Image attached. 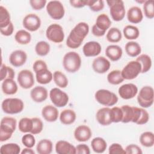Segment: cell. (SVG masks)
<instances>
[{"instance_id": "cell-36", "label": "cell", "mask_w": 154, "mask_h": 154, "mask_svg": "<svg viewBox=\"0 0 154 154\" xmlns=\"http://www.w3.org/2000/svg\"><path fill=\"white\" fill-rule=\"evenodd\" d=\"M140 143L146 147H151L154 144V135L152 132L146 131L142 133L140 137Z\"/></svg>"}, {"instance_id": "cell-18", "label": "cell", "mask_w": 154, "mask_h": 154, "mask_svg": "<svg viewBox=\"0 0 154 154\" xmlns=\"http://www.w3.org/2000/svg\"><path fill=\"white\" fill-rule=\"evenodd\" d=\"M91 136L92 131L87 125H79L75 129L74 137L78 141H87L90 139Z\"/></svg>"}, {"instance_id": "cell-6", "label": "cell", "mask_w": 154, "mask_h": 154, "mask_svg": "<svg viewBox=\"0 0 154 154\" xmlns=\"http://www.w3.org/2000/svg\"><path fill=\"white\" fill-rule=\"evenodd\" d=\"M106 3L109 7V13L112 19L116 22L123 19L125 16L126 11L124 2L122 0L107 1Z\"/></svg>"}, {"instance_id": "cell-41", "label": "cell", "mask_w": 154, "mask_h": 154, "mask_svg": "<svg viewBox=\"0 0 154 154\" xmlns=\"http://www.w3.org/2000/svg\"><path fill=\"white\" fill-rule=\"evenodd\" d=\"M125 79L122 76L121 71L119 70H112L107 75L108 82L112 85L120 84Z\"/></svg>"}, {"instance_id": "cell-43", "label": "cell", "mask_w": 154, "mask_h": 154, "mask_svg": "<svg viewBox=\"0 0 154 154\" xmlns=\"http://www.w3.org/2000/svg\"><path fill=\"white\" fill-rule=\"evenodd\" d=\"M10 14L6 8L0 6V28L7 26L10 23Z\"/></svg>"}, {"instance_id": "cell-3", "label": "cell", "mask_w": 154, "mask_h": 154, "mask_svg": "<svg viewBox=\"0 0 154 154\" xmlns=\"http://www.w3.org/2000/svg\"><path fill=\"white\" fill-rule=\"evenodd\" d=\"M63 66L67 72L75 73L79 70L81 66L80 55L74 51L67 52L63 58Z\"/></svg>"}, {"instance_id": "cell-42", "label": "cell", "mask_w": 154, "mask_h": 154, "mask_svg": "<svg viewBox=\"0 0 154 154\" xmlns=\"http://www.w3.org/2000/svg\"><path fill=\"white\" fill-rule=\"evenodd\" d=\"M50 49L49 44L45 41H40L37 42L35 46V53L41 57L47 55L49 53Z\"/></svg>"}, {"instance_id": "cell-49", "label": "cell", "mask_w": 154, "mask_h": 154, "mask_svg": "<svg viewBox=\"0 0 154 154\" xmlns=\"http://www.w3.org/2000/svg\"><path fill=\"white\" fill-rule=\"evenodd\" d=\"M22 143L26 147L32 148L35 144V139L31 133L25 134L22 138Z\"/></svg>"}, {"instance_id": "cell-45", "label": "cell", "mask_w": 154, "mask_h": 154, "mask_svg": "<svg viewBox=\"0 0 154 154\" xmlns=\"http://www.w3.org/2000/svg\"><path fill=\"white\" fill-rule=\"evenodd\" d=\"M143 11L145 16L150 19L154 17V1L147 0L143 4Z\"/></svg>"}, {"instance_id": "cell-14", "label": "cell", "mask_w": 154, "mask_h": 154, "mask_svg": "<svg viewBox=\"0 0 154 154\" xmlns=\"http://www.w3.org/2000/svg\"><path fill=\"white\" fill-rule=\"evenodd\" d=\"M119 94L123 99L134 98L138 93V88L132 83H128L120 86L118 90Z\"/></svg>"}, {"instance_id": "cell-12", "label": "cell", "mask_w": 154, "mask_h": 154, "mask_svg": "<svg viewBox=\"0 0 154 154\" xmlns=\"http://www.w3.org/2000/svg\"><path fill=\"white\" fill-rule=\"evenodd\" d=\"M17 81L20 87L23 89L31 88L35 83L32 72L27 69L22 70L19 72L17 77Z\"/></svg>"}, {"instance_id": "cell-5", "label": "cell", "mask_w": 154, "mask_h": 154, "mask_svg": "<svg viewBox=\"0 0 154 154\" xmlns=\"http://www.w3.org/2000/svg\"><path fill=\"white\" fill-rule=\"evenodd\" d=\"M94 97L98 103L106 106L114 105L119 99L114 93L106 89L98 90L95 93Z\"/></svg>"}, {"instance_id": "cell-15", "label": "cell", "mask_w": 154, "mask_h": 154, "mask_svg": "<svg viewBox=\"0 0 154 154\" xmlns=\"http://www.w3.org/2000/svg\"><path fill=\"white\" fill-rule=\"evenodd\" d=\"M111 63L109 61L104 57H97L94 59L92 63L93 70L99 74L106 73L110 68Z\"/></svg>"}, {"instance_id": "cell-11", "label": "cell", "mask_w": 154, "mask_h": 154, "mask_svg": "<svg viewBox=\"0 0 154 154\" xmlns=\"http://www.w3.org/2000/svg\"><path fill=\"white\" fill-rule=\"evenodd\" d=\"M49 97L52 103L57 107H64L69 102V96L58 88H53L49 91Z\"/></svg>"}, {"instance_id": "cell-16", "label": "cell", "mask_w": 154, "mask_h": 154, "mask_svg": "<svg viewBox=\"0 0 154 154\" xmlns=\"http://www.w3.org/2000/svg\"><path fill=\"white\" fill-rule=\"evenodd\" d=\"M102 47L100 43L95 41L88 42L84 44L82 48V52L85 57H96L100 54Z\"/></svg>"}, {"instance_id": "cell-48", "label": "cell", "mask_w": 154, "mask_h": 154, "mask_svg": "<svg viewBox=\"0 0 154 154\" xmlns=\"http://www.w3.org/2000/svg\"><path fill=\"white\" fill-rule=\"evenodd\" d=\"M87 6L89 7L90 9L94 12L99 11L104 8V2L102 0L87 1Z\"/></svg>"}, {"instance_id": "cell-20", "label": "cell", "mask_w": 154, "mask_h": 154, "mask_svg": "<svg viewBox=\"0 0 154 154\" xmlns=\"http://www.w3.org/2000/svg\"><path fill=\"white\" fill-rule=\"evenodd\" d=\"M42 116L46 121L54 122L57 120L59 112L55 106L52 105H48L42 108Z\"/></svg>"}, {"instance_id": "cell-24", "label": "cell", "mask_w": 154, "mask_h": 154, "mask_svg": "<svg viewBox=\"0 0 154 154\" xmlns=\"http://www.w3.org/2000/svg\"><path fill=\"white\" fill-rule=\"evenodd\" d=\"M123 54L121 47L116 45H111L106 47L105 49L106 56L111 61H116L119 60Z\"/></svg>"}, {"instance_id": "cell-21", "label": "cell", "mask_w": 154, "mask_h": 154, "mask_svg": "<svg viewBox=\"0 0 154 154\" xmlns=\"http://www.w3.org/2000/svg\"><path fill=\"white\" fill-rule=\"evenodd\" d=\"M55 152L58 154H75V147L69 142L64 140L57 141L55 146Z\"/></svg>"}, {"instance_id": "cell-58", "label": "cell", "mask_w": 154, "mask_h": 154, "mask_svg": "<svg viewBox=\"0 0 154 154\" xmlns=\"http://www.w3.org/2000/svg\"><path fill=\"white\" fill-rule=\"evenodd\" d=\"M91 31H92V34L96 37H101L104 35L105 34V32H103L100 30H99L94 25H93L92 26Z\"/></svg>"}, {"instance_id": "cell-47", "label": "cell", "mask_w": 154, "mask_h": 154, "mask_svg": "<svg viewBox=\"0 0 154 154\" xmlns=\"http://www.w3.org/2000/svg\"><path fill=\"white\" fill-rule=\"evenodd\" d=\"M32 120V129L31 133L33 135L40 134L43 128V123L42 120L38 117H33Z\"/></svg>"}, {"instance_id": "cell-44", "label": "cell", "mask_w": 154, "mask_h": 154, "mask_svg": "<svg viewBox=\"0 0 154 154\" xmlns=\"http://www.w3.org/2000/svg\"><path fill=\"white\" fill-rule=\"evenodd\" d=\"M15 73L12 68L2 64L0 70V80L3 81L6 79H14Z\"/></svg>"}, {"instance_id": "cell-52", "label": "cell", "mask_w": 154, "mask_h": 154, "mask_svg": "<svg viewBox=\"0 0 154 154\" xmlns=\"http://www.w3.org/2000/svg\"><path fill=\"white\" fill-rule=\"evenodd\" d=\"M47 1L46 0H30L29 4L35 10H40L45 7Z\"/></svg>"}, {"instance_id": "cell-19", "label": "cell", "mask_w": 154, "mask_h": 154, "mask_svg": "<svg viewBox=\"0 0 154 154\" xmlns=\"http://www.w3.org/2000/svg\"><path fill=\"white\" fill-rule=\"evenodd\" d=\"M30 96L32 100L37 103H41L46 100L48 96V90L42 86H36L30 91Z\"/></svg>"}, {"instance_id": "cell-9", "label": "cell", "mask_w": 154, "mask_h": 154, "mask_svg": "<svg viewBox=\"0 0 154 154\" xmlns=\"http://www.w3.org/2000/svg\"><path fill=\"white\" fill-rule=\"evenodd\" d=\"M141 72V66L138 61H129L121 71L122 76L124 79L131 80L135 79Z\"/></svg>"}, {"instance_id": "cell-2", "label": "cell", "mask_w": 154, "mask_h": 154, "mask_svg": "<svg viewBox=\"0 0 154 154\" xmlns=\"http://www.w3.org/2000/svg\"><path fill=\"white\" fill-rule=\"evenodd\" d=\"M16 119L11 117H4L0 125V141H5L10 139L16 129Z\"/></svg>"}, {"instance_id": "cell-32", "label": "cell", "mask_w": 154, "mask_h": 154, "mask_svg": "<svg viewBox=\"0 0 154 154\" xmlns=\"http://www.w3.org/2000/svg\"><path fill=\"white\" fill-rule=\"evenodd\" d=\"M14 39L20 45H27L31 40V35L25 29H20L15 34Z\"/></svg>"}, {"instance_id": "cell-33", "label": "cell", "mask_w": 154, "mask_h": 154, "mask_svg": "<svg viewBox=\"0 0 154 154\" xmlns=\"http://www.w3.org/2000/svg\"><path fill=\"white\" fill-rule=\"evenodd\" d=\"M123 33L125 37L128 40H135L140 35V31L138 28L134 25H129L124 27Z\"/></svg>"}, {"instance_id": "cell-50", "label": "cell", "mask_w": 154, "mask_h": 154, "mask_svg": "<svg viewBox=\"0 0 154 154\" xmlns=\"http://www.w3.org/2000/svg\"><path fill=\"white\" fill-rule=\"evenodd\" d=\"M108 153L109 154H125L126 152L120 144L112 143L109 147Z\"/></svg>"}, {"instance_id": "cell-23", "label": "cell", "mask_w": 154, "mask_h": 154, "mask_svg": "<svg viewBox=\"0 0 154 154\" xmlns=\"http://www.w3.org/2000/svg\"><path fill=\"white\" fill-rule=\"evenodd\" d=\"M143 14L141 8L137 6L131 7L127 12V19L132 23H138L142 21Z\"/></svg>"}, {"instance_id": "cell-40", "label": "cell", "mask_w": 154, "mask_h": 154, "mask_svg": "<svg viewBox=\"0 0 154 154\" xmlns=\"http://www.w3.org/2000/svg\"><path fill=\"white\" fill-rule=\"evenodd\" d=\"M19 130L23 133H31L32 129V118L23 117L22 118L18 124Z\"/></svg>"}, {"instance_id": "cell-29", "label": "cell", "mask_w": 154, "mask_h": 154, "mask_svg": "<svg viewBox=\"0 0 154 154\" xmlns=\"http://www.w3.org/2000/svg\"><path fill=\"white\" fill-rule=\"evenodd\" d=\"M35 78L38 83L40 84H47L52 80L53 74L47 68L35 73Z\"/></svg>"}, {"instance_id": "cell-57", "label": "cell", "mask_w": 154, "mask_h": 154, "mask_svg": "<svg viewBox=\"0 0 154 154\" xmlns=\"http://www.w3.org/2000/svg\"><path fill=\"white\" fill-rule=\"evenodd\" d=\"M88 0H70L69 1L70 5L75 8H82L87 5Z\"/></svg>"}, {"instance_id": "cell-28", "label": "cell", "mask_w": 154, "mask_h": 154, "mask_svg": "<svg viewBox=\"0 0 154 154\" xmlns=\"http://www.w3.org/2000/svg\"><path fill=\"white\" fill-rule=\"evenodd\" d=\"M53 149V144L50 140L43 139L37 143L36 150L38 154H49Z\"/></svg>"}, {"instance_id": "cell-55", "label": "cell", "mask_w": 154, "mask_h": 154, "mask_svg": "<svg viewBox=\"0 0 154 154\" xmlns=\"http://www.w3.org/2000/svg\"><path fill=\"white\" fill-rule=\"evenodd\" d=\"M76 153L77 154H90L89 147L85 144H79L75 147Z\"/></svg>"}, {"instance_id": "cell-7", "label": "cell", "mask_w": 154, "mask_h": 154, "mask_svg": "<svg viewBox=\"0 0 154 154\" xmlns=\"http://www.w3.org/2000/svg\"><path fill=\"white\" fill-rule=\"evenodd\" d=\"M154 91L151 86L143 87L137 96L138 103L142 108H149L153 103Z\"/></svg>"}, {"instance_id": "cell-59", "label": "cell", "mask_w": 154, "mask_h": 154, "mask_svg": "<svg viewBox=\"0 0 154 154\" xmlns=\"http://www.w3.org/2000/svg\"><path fill=\"white\" fill-rule=\"evenodd\" d=\"M22 154H35V152L31 149L29 147H26L22 150L21 152Z\"/></svg>"}, {"instance_id": "cell-37", "label": "cell", "mask_w": 154, "mask_h": 154, "mask_svg": "<svg viewBox=\"0 0 154 154\" xmlns=\"http://www.w3.org/2000/svg\"><path fill=\"white\" fill-rule=\"evenodd\" d=\"M121 109L123 112V119L121 122L127 123L132 122L134 116V106L125 105L122 106Z\"/></svg>"}, {"instance_id": "cell-17", "label": "cell", "mask_w": 154, "mask_h": 154, "mask_svg": "<svg viewBox=\"0 0 154 154\" xmlns=\"http://www.w3.org/2000/svg\"><path fill=\"white\" fill-rule=\"evenodd\" d=\"M27 55L22 50H16L9 56V61L14 67H18L23 66L26 61Z\"/></svg>"}, {"instance_id": "cell-30", "label": "cell", "mask_w": 154, "mask_h": 154, "mask_svg": "<svg viewBox=\"0 0 154 154\" xmlns=\"http://www.w3.org/2000/svg\"><path fill=\"white\" fill-rule=\"evenodd\" d=\"M126 53L131 57H135L139 55L141 52V48L140 44L134 41L128 42L125 46Z\"/></svg>"}, {"instance_id": "cell-22", "label": "cell", "mask_w": 154, "mask_h": 154, "mask_svg": "<svg viewBox=\"0 0 154 154\" xmlns=\"http://www.w3.org/2000/svg\"><path fill=\"white\" fill-rule=\"evenodd\" d=\"M110 109L104 107L99 109L96 114V118L98 123L103 126H108L112 123L110 117Z\"/></svg>"}, {"instance_id": "cell-31", "label": "cell", "mask_w": 154, "mask_h": 154, "mask_svg": "<svg viewBox=\"0 0 154 154\" xmlns=\"http://www.w3.org/2000/svg\"><path fill=\"white\" fill-rule=\"evenodd\" d=\"M91 146L93 150L97 153H103L107 147L106 141L102 137L94 138L91 141Z\"/></svg>"}, {"instance_id": "cell-1", "label": "cell", "mask_w": 154, "mask_h": 154, "mask_svg": "<svg viewBox=\"0 0 154 154\" xmlns=\"http://www.w3.org/2000/svg\"><path fill=\"white\" fill-rule=\"evenodd\" d=\"M89 32V26L84 22H79L71 30L66 40V45L72 49L79 48Z\"/></svg>"}, {"instance_id": "cell-51", "label": "cell", "mask_w": 154, "mask_h": 154, "mask_svg": "<svg viewBox=\"0 0 154 154\" xmlns=\"http://www.w3.org/2000/svg\"><path fill=\"white\" fill-rule=\"evenodd\" d=\"M126 153L128 154H141L143 153L141 149L137 145L131 144L127 146L125 149Z\"/></svg>"}, {"instance_id": "cell-10", "label": "cell", "mask_w": 154, "mask_h": 154, "mask_svg": "<svg viewBox=\"0 0 154 154\" xmlns=\"http://www.w3.org/2000/svg\"><path fill=\"white\" fill-rule=\"evenodd\" d=\"M46 8L48 14L53 19L60 20L64 16V7L59 1H51L48 2Z\"/></svg>"}, {"instance_id": "cell-54", "label": "cell", "mask_w": 154, "mask_h": 154, "mask_svg": "<svg viewBox=\"0 0 154 154\" xmlns=\"http://www.w3.org/2000/svg\"><path fill=\"white\" fill-rule=\"evenodd\" d=\"M48 66L46 63L42 60H37L33 63L32 69L35 73L38 72L40 70H42L45 69H47Z\"/></svg>"}, {"instance_id": "cell-35", "label": "cell", "mask_w": 154, "mask_h": 154, "mask_svg": "<svg viewBox=\"0 0 154 154\" xmlns=\"http://www.w3.org/2000/svg\"><path fill=\"white\" fill-rule=\"evenodd\" d=\"M53 79L55 84L60 88H66L68 85V79L61 71L56 70L54 72Z\"/></svg>"}, {"instance_id": "cell-8", "label": "cell", "mask_w": 154, "mask_h": 154, "mask_svg": "<svg viewBox=\"0 0 154 154\" xmlns=\"http://www.w3.org/2000/svg\"><path fill=\"white\" fill-rule=\"evenodd\" d=\"M47 38L56 43L62 42L64 38V32L63 27L57 23L50 25L46 30Z\"/></svg>"}, {"instance_id": "cell-25", "label": "cell", "mask_w": 154, "mask_h": 154, "mask_svg": "<svg viewBox=\"0 0 154 154\" xmlns=\"http://www.w3.org/2000/svg\"><path fill=\"white\" fill-rule=\"evenodd\" d=\"M2 82L1 88L4 94L12 95L17 93L18 87L17 83L13 79H6Z\"/></svg>"}, {"instance_id": "cell-56", "label": "cell", "mask_w": 154, "mask_h": 154, "mask_svg": "<svg viewBox=\"0 0 154 154\" xmlns=\"http://www.w3.org/2000/svg\"><path fill=\"white\" fill-rule=\"evenodd\" d=\"M0 31L2 35L4 36L11 35L14 31V25L12 22H11L7 26L2 28H0Z\"/></svg>"}, {"instance_id": "cell-39", "label": "cell", "mask_w": 154, "mask_h": 154, "mask_svg": "<svg viewBox=\"0 0 154 154\" xmlns=\"http://www.w3.org/2000/svg\"><path fill=\"white\" fill-rule=\"evenodd\" d=\"M20 152V147L16 143H7L1 146L0 153L1 154H18Z\"/></svg>"}, {"instance_id": "cell-13", "label": "cell", "mask_w": 154, "mask_h": 154, "mask_svg": "<svg viewBox=\"0 0 154 154\" xmlns=\"http://www.w3.org/2000/svg\"><path fill=\"white\" fill-rule=\"evenodd\" d=\"M23 27L29 31L38 30L41 26L40 18L35 14L30 13L26 15L22 20Z\"/></svg>"}, {"instance_id": "cell-4", "label": "cell", "mask_w": 154, "mask_h": 154, "mask_svg": "<svg viewBox=\"0 0 154 154\" xmlns=\"http://www.w3.org/2000/svg\"><path fill=\"white\" fill-rule=\"evenodd\" d=\"M2 111L8 114H16L21 112L24 108L22 100L19 98H7L1 103Z\"/></svg>"}, {"instance_id": "cell-46", "label": "cell", "mask_w": 154, "mask_h": 154, "mask_svg": "<svg viewBox=\"0 0 154 154\" xmlns=\"http://www.w3.org/2000/svg\"><path fill=\"white\" fill-rule=\"evenodd\" d=\"M110 117L112 123H119L123 119V112L121 108L114 106L110 109Z\"/></svg>"}, {"instance_id": "cell-38", "label": "cell", "mask_w": 154, "mask_h": 154, "mask_svg": "<svg viewBox=\"0 0 154 154\" xmlns=\"http://www.w3.org/2000/svg\"><path fill=\"white\" fill-rule=\"evenodd\" d=\"M122 37L120 30L116 27L111 28L106 35V40L110 43H117L121 40Z\"/></svg>"}, {"instance_id": "cell-34", "label": "cell", "mask_w": 154, "mask_h": 154, "mask_svg": "<svg viewBox=\"0 0 154 154\" xmlns=\"http://www.w3.org/2000/svg\"><path fill=\"white\" fill-rule=\"evenodd\" d=\"M141 66V72L144 73L147 72L152 67V60L149 55L147 54H141L136 59Z\"/></svg>"}, {"instance_id": "cell-53", "label": "cell", "mask_w": 154, "mask_h": 154, "mask_svg": "<svg viewBox=\"0 0 154 154\" xmlns=\"http://www.w3.org/2000/svg\"><path fill=\"white\" fill-rule=\"evenodd\" d=\"M149 120V114L148 112L144 108H141V114H140L139 119L136 124L140 125H144L146 123H147Z\"/></svg>"}, {"instance_id": "cell-27", "label": "cell", "mask_w": 154, "mask_h": 154, "mask_svg": "<svg viewBox=\"0 0 154 154\" xmlns=\"http://www.w3.org/2000/svg\"><path fill=\"white\" fill-rule=\"evenodd\" d=\"M76 119L75 112L70 109H66L62 111L60 115V122L66 125H69L75 122Z\"/></svg>"}, {"instance_id": "cell-26", "label": "cell", "mask_w": 154, "mask_h": 154, "mask_svg": "<svg viewBox=\"0 0 154 154\" xmlns=\"http://www.w3.org/2000/svg\"><path fill=\"white\" fill-rule=\"evenodd\" d=\"M111 25V21L106 14L102 13L99 14L96 20V23L94 25L101 31L103 32H106V31L109 28Z\"/></svg>"}]
</instances>
